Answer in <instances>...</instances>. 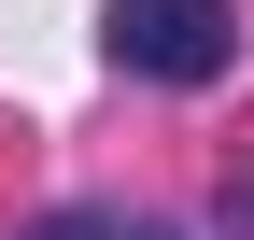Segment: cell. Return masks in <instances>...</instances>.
Instances as JSON below:
<instances>
[{
    "label": "cell",
    "mask_w": 254,
    "mask_h": 240,
    "mask_svg": "<svg viewBox=\"0 0 254 240\" xmlns=\"http://www.w3.org/2000/svg\"><path fill=\"white\" fill-rule=\"evenodd\" d=\"M113 71H141V85H212L240 57V14L226 0H113Z\"/></svg>",
    "instance_id": "cell-1"
},
{
    "label": "cell",
    "mask_w": 254,
    "mask_h": 240,
    "mask_svg": "<svg viewBox=\"0 0 254 240\" xmlns=\"http://www.w3.org/2000/svg\"><path fill=\"white\" fill-rule=\"evenodd\" d=\"M28 240H170V226H141V212H43Z\"/></svg>",
    "instance_id": "cell-2"
}]
</instances>
